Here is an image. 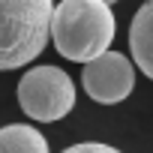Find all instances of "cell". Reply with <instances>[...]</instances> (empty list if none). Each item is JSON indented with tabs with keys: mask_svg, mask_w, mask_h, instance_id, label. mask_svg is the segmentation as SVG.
Here are the masks:
<instances>
[{
	"mask_svg": "<svg viewBox=\"0 0 153 153\" xmlns=\"http://www.w3.org/2000/svg\"><path fill=\"white\" fill-rule=\"evenodd\" d=\"M117 21L105 0H60L51 12V39L57 54L87 63L111 48Z\"/></svg>",
	"mask_w": 153,
	"mask_h": 153,
	"instance_id": "obj_1",
	"label": "cell"
},
{
	"mask_svg": "<svg viewBox=\"0 0 153 153\" xmlns=\"http://www.w3.org/2000/svg\"><path fill=\"white\" fill-rule=\"evenodd\" d=\"M54 0H0V69L33 63L51 39Z\"/></svg>",
	"mask_w": 153,
	"mask_h": 153,
	"instance_id": "obj_2",
	"label": "cell"
},
{
	"mask_svg": "<svg viewBox=\"0 0 153 153\" xmlns=\"http://www.w3.org/2000/svg\"><path fill=\"white\" fill-rule=\"evenodd\" d=\"M18 105L30 120L54 123L75 108V84L60 66H33L18 81Z\"/></svg>",
	"mask_w": 153,
	"mask_h": 153,
	"instance_id": "obj_3",
	"label": "cell"
},
{
	"mask_svg": "<svg viewBox=\"0 0 153 153\" xmlns=\"http://www.w3.org/2000/svg\"><path fill=\"white\" fill-rule=\"evenodd\" d=\"M81 84L99 105H117L135 90V63L120 51H102L84 63Z\"/></svg>",
	"mask_w": 153,
	"mask_h": 153,
	"instance_id": "obj_4",
	"label": "cell"
},
{
	"mask_svg": "<svg viewBox=\"0 0 153 153\" xmlns=\"http://www.w3.org/2000/svg\"><path fill=\"white\" fill-rule=\"evenodd\" d=\"M129 48L135 66L147 78H153V0H144L129 24Z\"/></svg>",
	"mask_w": 153,
	"mask_h": 153,
	"instance_id": "obj_5",
	"label": "cell"
},
{
	"mask_svg": "<svg viewBox=\"0 0 153 153\" xmlns=\"http://www.w3.org/2000/svg\"><path fill=\"white\" fill-rule=\"evenodd\" d=\"M0 153H51L39 129L27 123H9L0 129Z\"/></svg>",
	"mask_w": 153,
	"mask_h": 153,
	"instance_id": "obj_6",
	"label": "cell"
},
{
	"mask_svg": "<svg viewBox=\"0 0 153 153\" xmlns=\"http://www.w3.org/2000/svg\"><path fill=\"white\" fill-rule=\"evenodd\" d=\"M63 153H120V150L111 147V144H102V141H84V144H72V147H66Z\"/></svg>",
	"mask_w": 153,
	"mask_h": 153,
	"instance_id": "obj_7",
	"label": "cell"
},
{
	"mask_svg": "<svg viewBox=\"0 0 153 153\" xmlns=\"http://www.w3.org/2000/svg\"><path fill=\"white\" fill-rule=\"evenodd\" d=\"M105 3H117V0H105Z\"/></svg>",
	"mask_w": 153,
	"mask_h": 153,
	"instance_id": "obj_8",
	"label": "cell"
}]
</instances>
